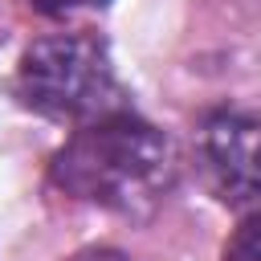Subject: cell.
<instances>
[{
  "instance_id": "obj_1",
  "label": "cell",
  "mask_w": 261,
  "mask_h": 261,
  "mask_svg": "<svg viewBox=\"0 0 261 261\" xmlns=\"http://www.w3.org/2000/svg\"><path fill=\"white\" fill-rule=\"evenodd\" d=\"M167 171V139L135 114H102L53 155V184L77 200L130 208Z\"/></svg>"
},
{
  "instance_id": "obj_2",
  "label": "cell",
  "mask_w": 261,
  "mask_h": 261,
  "mask_svg": "<svg viewBox=\"0 0 261 261\" xmlns=\"http://www.w3.org/2000/svg\"><path fill=\"white\" fill-rule=\"evenodd\" d=\"M114 90L110 57L82 33H61L29 45L20 57V98L53 118L94 114Z\"/></svg>"
},
{
  "instance_id": "obj_3",
  "label": "cell",
  "mask_w": 261,
  "mask_h": 261,
  "mask_svg": "<svg viewBox=\"0 0 261 261\" xmlns=\"http://www.w3.org/2000/svg\"><path fill=\"white\" fill-rule=\"evenodd\" d=\"M204 163L208 175L228 204H253L257 200V118L220 110L204 126Z\"/></svg>"
},
{
  "instance_id": "obj_4",
  "label": "cell",
  "mask_w": 261,
  "mask_h": 261,
  "mask_svg": "<svg viewBox=\"0 0 261 261\" xmlns=\"http://www.w3.org/2000/svg\"><path fill=\"white\" fill-rule=\"evenodd\" d=\"M224 261H261V220L257 216H245L241 220L237 237L224 249Z\"/></svg>"
},
{
  "instance_id": "obj_5",
  "label": "cell",
  "mask_w": 261,
  "mask_h": 261,
  "mask_svg": "<svg viewBox=\"0 0 261 261\" xmlns=\"http://www.w3.org/2000/svg\"><path fill=\"white\" fill-rule=\"evenodd\" d=\"M37 12H49V16H61V12H73V8H102L110 0H29Z\"/></svg>"
},
{
  "instance_id": "obj_6",
  "label": "cell",
  "mask_w": 261,
  "mask_h": 261,
  "mask_svg": "<svg viewBox=\"0 0 261 261\" xmlns=\"http://www.w3.org/2000/svg\"><path fill=\"white\" fill-rule=\"evenodd\" d=\"M69 261H130L122 249H110V245H94V249H82V253H73Z\"/></svg>"
}]
</instances>
